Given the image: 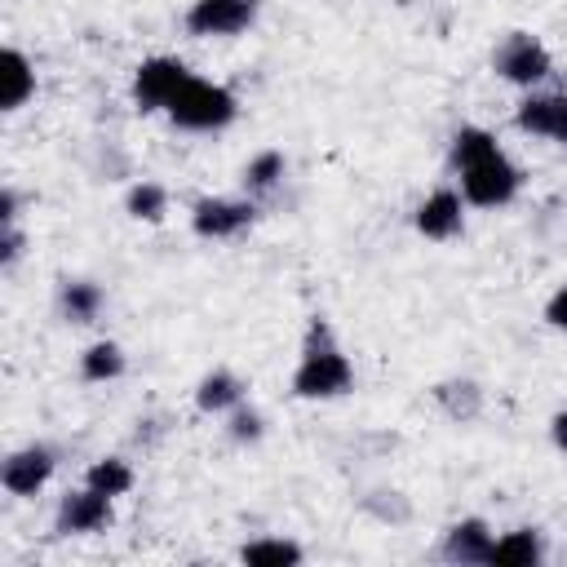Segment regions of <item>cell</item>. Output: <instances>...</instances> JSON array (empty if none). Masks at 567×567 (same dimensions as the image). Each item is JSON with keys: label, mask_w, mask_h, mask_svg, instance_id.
Returning <instances> with one entry per match:
<instances>
[{"label": "cell", "mask_w": 567, "mask_h": 567, "mask_svg": "<svg viewBox=\"0 0 567 567\" xmlns=\"http://www.w3.org/2000/svg\"><path fill=\"white\" fill-rule=\"evenodd\" d=\"M447 164L461 182V195L465 204L474 208H505L514 204V195L523 190V173L518 164L501 151L496 133L478 128V124H461L452 133V146H447Z\"/></svg>", "instance_id": "cell-1"}, {"label": "cell", "mask_w": 567, "mask_h": 567, "mask_svg": "<svg viewBox=\"0 0 567 567\" xmlns=\"http://www.w3.org/2000/svg\"><path fill=\"white\" fill-rule=\"evenodd\" d=\"M354 390V363L346 346L337 341V328L315 315L301 337V354L292 368V394L297 399H341Z\"/></svg>", "instance_id": "cell-2"}, {"label": "cell", "mask_w": 567, "mask_h": 567, "mask_svg": "<svg viewBox=\"0 0 567 567\" xmlns=\"http://www.w3.org/2000/svg\"><path fill=\"white\" fill-rule=\"evenodd\" d=\"M164 115H168L173 128H186V133H217V128H226V124L239 115V97H235L226 84H217V80L190 75V80L177 89V97L168 102Z\"/></svg>", "instance_id": "cell-3"}, {"label": "cell", "mask_w": 567, "mask_h": 567, "mask_svg": "<svg viewBox=\"0 0 567 567\" xmlns=\"http://www.w3.org/2000/svg\"><path fill=\"white\" fill-rule=\"evenodd\" d=\"M492 71H496L505 84L532 93L536 84H545V80L554 75V58H549V49H545L536 35L514 31V35H505V40L496 44V53H492Z\"/></svg>", "instance_id": "cell-4"}, {"label": "cell", "mask_w": 567, "mask_h": 567, "mask_svg": "<svg viewBox=\"0 0 567 567\" xmlns=\"http://www.w3.org/2000/svg\"><path fill=\"white\" fill-rule=\"evenodd\" d=\"M190 80V66L182 58H168V53H155L146 62H137L133 71V106L142 115H155V111H168V102L177 97V89Z\"/></svg>", "instance_id": "cell-5"}, {"label": "cell", "mask_w": 567, "mask_h": 567, "mask_svg": "<svg viewBox=\"0 0 567 567\" xmlns=\"http://www.w3.org/2000/svg\"><path fill=\"white\" fill-rule=\"evenodd\" d=\"M111 523H115L111 496H102V492L89 487V483L62 492L58 514H53V532H58V536H97V532H106Z\"/></svg>", "instance_id": "cell-6"}, {"label": "cell", "mask_w": 567, "mask_h": 567, "mask_svg": "<svg viewBox=\"0 0 567 567\" xmlns=\"http://www.w3.org/2000/svg\"><path fill=\"white\" fill-rule=\"evenodd\" d=\"M257 221V199L252 195H213L190 208V230L199 239H235Z\"/></svg>", "instance_id": "cell-7"}, {"label": "cell", "mask_w": 567, "mask_h": 567, "mask_svg": "<svg viewBox=\"0 0 567 567\" xmlns=\"http://www.w3.org/2000/svg\"><path fill=\"white\" fill-rule=\"evenodd\" d=\"M261 0H190V9L182 13V27L199 40L208 35H239L257 22Z\"/></svg>", "instance_id": "cell-8"}, {"label": "cell", "mask_w": 567, "mask_h": 567, "mask_svg": "<svg viewBox=\"0 0 567 567\" xmlns=\"http://www.w3.org/2000/svg\"><path fill=\"white\" fill-rule=\"evenodd\" d=\"M58 470V447L53 443H27V447H13L0 465V487L9 496H35L44 492V483L53 478Z\"/></svg>", "instance_id": "cell-9"}, {"label": "cell", "mask_w": 567, "mask_h": 567, "mask_svg": "<svg viewBox=\"0 0 567 567\" xmlns=\"http://www.w3.org/2000/svg\"><path fill=\"white\" fill-rule=\"evenodd\" d=\"M412 226H416V235H425V239H434V244L456 239V235L465 230V195H461L456 186L430 190V195L416 204Z\"/></svg>", "instance_id": "cell-10"}, {"label": "cell", "mask_w": 567, "mask_h": 567, "mask_svg": "<svg viewBox=\"0 0 567 567\" xmlns=\"http://www.w3.org/2000/svg\"><path fill=\"white\" fill-rule=\"evenodd\" d=\"M514 128L567 146V93H527L514 106Z\"/></svg>", "instance_id": "cell-11"}, {"label": "cell", "mask_w": 567, "mask_h": 567, "mask_svg": "<svg viewBox=\"0 0 567 567\" xmlns=\"http://www.w3.org/2000/svg\"><path fill=\"white\" fill-rule=\"evenodd\" d=\"M492 540H496V532H492L483 518H461V523H452V527L443 532V540H439V558L461 563V567H487Z\"/></svg>", "instance_id": "cell-12"}, {"label": "cell", "mask_w": 567, "mask_h": 567, "mask_svg": "<svg viewBox=\"0 0 567 567\" xmlns=\"http://www.w3.org/2000/svg\"><path fill=\"white\" fill-rule=\"evenodd\" d=\"M545 558V536L536 527H514L492 540L487 567H536Z\"/></svg>", "instance_id": "cell-13"}, {"label": "cell", "mask_w": 567, "mask_h": 567, "mask_svg": "<svg viewBox=\"0 0 567 567\" xmlns=\"http://www.w3.org/2000/svg\"><path fill=\"white\" fill-rule=\"evenodd\" d=\"M244 381L230 372V368H213L208 377H199V385H195V408L204 412V416H226L230 408H239L244 403Z\"/></svg>", "instance_id": "cell-14"}, {"label": "cell", "mask_w": 567, "mask_h": 567, "mask_svg": "<svg viewBox=\"0 0 567 567\" xmlns=\"http://www.w3.org/2000/svg\"><path fill=\"white\" fill-rule=\"evenodd\" d=\"M102 306H106L102 284H93V279H62L58 284V315L66 323H93L102 315Z\"/></svg>", "instance_id": "cell-15"}, {"label": "cell", "mask_w": 567, "mask_h": 567, "mask_svg": "<svg viewBox=\"0 0 567 567\" xmlns=\"http://www.w3.org/2000/svg\"><path fill=\"white\" fill-rule=\"evenodd\" d=\"M0 80H4V89H0V106L4 111H18V106H27L35 97V66H31V58L22 49H4Z\"/></svg>", "instance_id": "cell-16"}, {"label": "cell", "mask_w": 567, "mask_h": 567, "mask_svg": "<svg viewBox=\"0 0 567 567\" xmlns=\"http://www.w3.org/2000/svg\"><path fill=\"white\" fill-rule=\"evenodd\" d=\"M128 359H124V346L120 341H93L84 354H80V377L89 385H102V381H115L124 377Z\"/></svg>", "instance_id": "cell-17"}, {"label": "cell", "mask_w": 567, "mask_h": 567, "mask_svg": "<svg viewBox=\"0 0 567 567\" xmlns=\"http://www.w3.org/2000/svg\"><path fill=\"white\" fill-rule=\"evenodd\" d=\"M84 483L115 501V496H128V492H133L137 474H133V465H128L124 456H97V461L84 470Z\"/></svg>", "instance_id": "cell-18"}, {"label": "cell", "mask_w": 567, "mask_h": 567, "mask_svg": "<svg viewBox=\"0 0 567 567\" xmlns=\"http://www.w3.org/2000/svg\"><path fill=\"white\" fill-rule=\"evenodd\" d=\"M239 558L252 563V567H297L306 558V549L297 540H288V536H257V540H248L239 549Z\"/></svg>", "instance_id": "cell-19"}, {"label": "cell", "mask_w": 567, "mask_h": 567, "mask_svg": "<svg viewBox=\"0 0 567 567\" xmlns=\"http://www.w3.org/2000/svg\"><path fill=\"white\" fill-rule=\"evenodd\" d=\"M288 173V159L284 151H257L248 164H244V190L257 199V195H270Z\"/></svg>", "instance_id": "cell-20"}, {"label": "cell", "mask_w": 567, "mask_h": 567, "mask_svg": "<svg viewBox=\"0 0 567 567\" xmlns=\"http://www.w3.org/2000/svg\"><path fill=\"white\" fill-rule=\"evenodd\" d=\"M124 208L137 221H159L168 213V190L159 182H133L128 195H124Z\"/></svg>", "instance_id": "cell-21"}, {"label": "cell", "mask_w": 567, "mask_h": 567, "mask_svg": "<svg viewBox=\"0 0 567 567\" xmlns=\"http://www.w3.org/2000/svg\"><path fill=\"white\" fill-rule=\"evenodd\" d=\"M434 399H439V403L447 408V416H456V421L478 416V403H483V394H478L474 381H443V385L434 390Z\"/></svg>", "instance_id": "cell-22"}, {"label": "cell", "mask_w": 567, "mask_h": 567, "mask_svg": "<svg viewBox=\"0 0 567 567\" xmlns=\"http://www.w3.org/2000/svg\"><path fill=\"white\" fill-rule=\"evenodd\" d=\"M226 434H230L235 443H257V439L266 434V416L244 399L239 408H230V412H226Z\"/></svg>", "instance_id": "cell-23"}, {"label": "cell", "mask_w": 567, "mask_h": 567, "mask_svg": "<svg viewBox=\"0 0 567 567\" xmlns=\"http://www.w3.org/2000/svg\"><path fill=\"white\" fill-rule=\"evenodd\" d=\"M18 257H22V230H18V221H9V226H0V266L9 270Z\"/></svg>", "instance_id": "cell-24"}, {"label": "cell", "mask_w": 567, "mask_h": 567, "mask_svg": "<svg viewBox=\"0 0 567 567\" xmlns=\"http://www.w3.org/2000/svg\"><path fill=\"white\" fill-rule=\"evenodd\" d=\"M545 323L567 332V284H563V288H554V297L545 301Z\"/></svg>", "instance_id": "cell-25"}, {"label": "cell", "mask_w": 567, "mask_h": 567, "mask_svg": "<svg viewBox=\"0 0 567 567\" xmlns=\"http://www.w3.org/2000/svg\"><path fill=\"white\" fill-rule=\"evenodd\" d=\"M549 439H554L558 452H567V408H558V412L549 416Z\"/></svg>", "instance_id": "cell-26"}]
</instances>
